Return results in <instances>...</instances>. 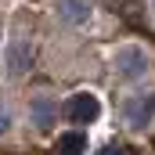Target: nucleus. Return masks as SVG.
I'll return each mask as SVG.
<instances>
[{"instance_id":"f257e3e1","label":"nucleus","mask_w":155,"mask_h":155,"mask_svg":"<svg viewBox=\"0 0 155 155\" xmlns=\"http://www.w3.org/2000/svg\"><path fill=\"white\" fill-rule=\"evenodd\" d=\"M112 65H116L119 79L137 83V79H144L152 72V54L141 43H123V47H116V54H112Z\"/></svg>"},{"instance_id":"f03ea898","label":"nucleus","mask_w":155,"mask_h":155,"mask_svg":"<svg viewBox=\"0 0 155 155\" xmlns=\"http://www.w3.org/2000/svg\"><path fill=\"white\" fill-rule=\"evenodd\" d=\"M29 61H33V40L25 36V33H15L11 43H7V76L18 79L29 69Z\"/></svg>"},{"instance_id":"7ed1b4c3","label":"nucleus","mask_w":155,"mask_h":155,"mask_svg":"<svg viewBox=\"0 0 155 155\" xmlns=\"http://www.w3.org/2000/svg\"><path fill=\"white\" fill-rule=\"evenodd\" d=\"M65 116H69V123H94L101 116V105L94 94H72L65 105Z\"/></svg>"},{"instance_id":"20e7f679","label":"nucleus","mask_w":155,"mask_h":155,"mask_svg":"<svg viewBox=\"0 0 155 155\" xmlns=\"http://www.w3.org/2000/svg\"><path fill=\"white\" fill-rule=\"evenodd\" d=\"M54 15L69 25H87L94 15V0H54Z\"/></svg>"},{"instance_id":"39448f33","label":"nucleus","mask_w":155,"mask_h":155,"mask_svg":"<svg viewBox=\"0 0 155 155\" xmlns=\"http://www.w3.org/2000/svg\"><path fill=\"white\" fill-rule=\"evenodd\" d=\"M29 116H33L36 126H51L54 116H58V101H54V97H47V94H36V97L29 101Z\"/></svg>"},{"instance_id":"423d86ee","label":"nucleus","mask_w":155,"mask_h":155,"mask_svg":"<svg viewBox=\"0 0 155 155\" xmlns=\"http://www.w3.org/2000/svg\"><path fill=\"white\" fill-rule=\"evenodd\" d=\"M152 108H155V97H130L126 108H123V116H126L130 126H144L152 119Z\"/></svg>"},{"instance_id":"0eeeda50","label":"nucleus","mask_w":155,"mask_h":155,"mask_svg":"<svg viewBox=\"0 0 155 155\" xmlns=\"http://www.w3.org/2000/svg\"><path fill=\"white\" fill-rule=\"evenodd\" d=\"M58 148L65 155H79L87 148V137H83V134H65V137H58Z\"/></svg>"},{"instance_id":"6e6552de","label":"nucleus","mask_w":155,"mask_h":155,"mask_svg":"<svg viewBox=\"0 0 155 155\" xmlns=\"http://www.w3.org/2000/svg\"><path fill=\"white\" fill-rule=\"evenodd\" d=\"M7 130H11V112H4V108H0V137H4Z\"/></svg>"},{"instance_id":"1a4fd4ad","label":"nucleus","mask_w":155,"mask_h":155,"mask_svg":"<svg viewBox=\"0 0 155 155\" xmlns=\"http://www.w3.org/2000/svg\"><path fill=\"white\" fill-rule=\"evenodd\" d=\"M97 155H123V148H105V152H97Z\"/></svg>"},{"instance_id":"9d476101","label":"nucleus","mask_w":155,"mask_h":155,"mask_svg":"<svg viewBox=\"0 0 155 155\" xmlns=\"http://www.w3.org/2000/svg\"><path fill=\"white\" fill-rule=\"evenodd\" d=\"M152 15H155V0H152Z\"/></svg>"}]
</instances>
